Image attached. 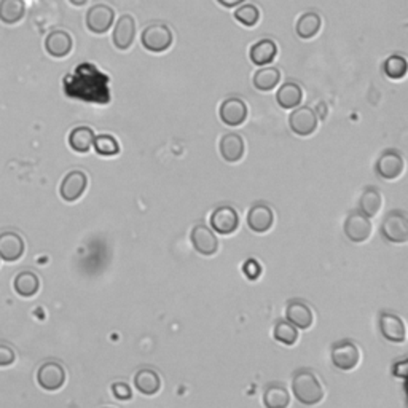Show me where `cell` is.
Segmentation results:
<instances>
[{
    "mask_svg": "<svg viewBox=\"0 0 408 408\" xmlns=\"http://www.w3.org/2000/svg\"><path fill=\"white\" fill-rule=\"evenodd\" d=\"M109 81L107 75L100 72L96 66L91 62H83L72 74L66 75L62 85H64V91L69 98L93 104H109Z\"/></svg>",
    "mask_w": 408,
    "mask_h": 408,
    "instance_id": "6da1fadb",
    "label": "cell"
},
{
    "mask_svg": "<svg viewBox=\"0 0 408 408\" xmlns=\"http://www.w3.org/2000/svg\"><path fill=\"white\" fill-rule=\"evenodd\" d=\"M293 397L303 405H317L324 399V386L311 370L300 368L292 376Z\"/></svg>",
    "mask_w": 408,
    "mask_h": 408,
    "instance_id": "7a4b0ae2",
    "label": "cell"
},
{
    "mask_svg": "<svg viewBox=\"0 0 408 408\" xmlns=\"http://www.w3.org/2000/svg\"><path fill=\"white\" fill-rule=\"evenodd\" d=\"M174 35L173 30L169 29V26L161 23L150 24L141 35V43L142 47L150 53H165L169 48L173 47Z\"/></svg>",
    "mask_w": 408,
    "mask_h": 408,
    "instance_id": "3957f363",
    "label": "cell"
},
{
    "mask_svg": "<svg viewBox=\"0 0 408 408\" xmlns=\"http://www.w3.org/2000/svg\"><path fill=\"white\" fill-rule=\"evenodd\" d=\"M381 236L394 244H404L408 241V216L405 211L387 212L381 223Z\"/></svg>",
    "mask_w": 408,
    "mask_h": 408,
    "instance_id": "277c9868",
    "label": "cell"
},
{
    "mask_svg": "<svg viewBox=\"0 0 408 408\" xmlns=\"http://www.w3.org/2000/svg\"><path fill=\"white\" fill-rule=\"evenodd\" d=\"M332 363L343 372H351L361 362V349L354 342L351 340H340L335 344H332L330 349Z\"/></svg>",
    "mask_w": 408,
    "mask_h": 408,
    "instance_id": "5b68a950",
    "label": "cell"
},
{
    "mask_svg": "<svg viewBox=\"0 0 408 408\" xmlns=\"http://www.w3.org/2000/svg\"><path fill=\"white\" fill-rule=\"evenodd\" d=\"M343 231L344 236H346L351 243H366L368 238L372 236L373 231L372 218L367 217L361 211H351L348 217L344 218Z\"/></svg>",
    "mask_w": 408,
    "mask_h": 408,
    "instance_id": "8992f818",
    "label": "cell"
},
{
    "mask_svg": "<svg viewBox=\"0 0 408 408\" xmlns=\"http://www.w3.org/2000/svg\"><path fill=\"white\" fill-rule=\"evenodd\" d=\"M115 23V11L109 5L98 4L88 10L86 13V28L93 34H105L109 33Z\"/></svg>",
    "mask_w": 408,
    "mask_h": 408,
    "instance_id": "52a82bcc",
    "label": "cell"
},
{
    "mask_svg": "<svg viewBox=\"0 0 408 408\" xmlns=\"http://www.w3.org/2000/svg\"><path fill=\"white\" fill-rule=\"evenodd\" d=\"M288 127L297 136L308 137L316 133L319 127V118L316 112L310 107H298L293 109V112L288 115Z\"/></svg>",
    "mask_w": 408,
    "mask_h": 408,
    "instance_id": "ba28073f",
    "label": "cell"
},
{
    "mask_svg": "<svg viewBox=\"0 0 408 408\" xmlns=\"http://www.w3.org/2000/svg\"><path fill=\"white\" fill-rule=\"evenodd\" d=\"M247 104L240 98H227L221 104V109H218V117H221L222 123L230 128L241 127L247 120Z\"/></svg>",
    "mask_w": 408,
    "mask_h": 408,
    "instance_id": "9c48e42d",
    "label": "cell"
},
{
    "mask_svg": "<svg viewBox=\"0 0 408 408\" xmlns=\"http://www.w3.org/2000/svg\"><path fill=\"white\" fill-rule=\"evenodd\" d=\"M192 246L199 255L212 257L217 254L218 250V240L214 231L206 227L204 223L194 225L190 233Z\"/></svg>",
    "mask_w": 408,
    "mask_h": 408,
    "instance_id": "30bf717a",
    "label": "cell"
},
{
    "mask_svg": "<svg viewBox=\"0 0 408 408\" xmlns=\"http://www.w3.org/2000/svg\"><path fill=\"white\" fill-rule=\"evenodd\" d=\"M376 174L385 180L399 179L405 169V161L397 150H386L376 161Z\"/></svg>",
    "mask_w": 408,
    "mask_h": 408,
    "instance_id": "8fae6325",
    "label": "cell"
},
{
    "mask_svg": "<svg viewBox=\"0 0 408 408\" xmlns=\"http://www.w3.org/2000/svg\"><path fill=\"white\" fill-rule=\"evenodd\" d=\"M66 370L58 362H45L37 372V383L45 391H58L66 383Z\"/></svg>",
    "mask_w": 408,
    "mask_h": 408,
    "instance_id": "7c38bea8",
    "label": "cell"
},
{
    "mask_svg": "<svg viewBox=\"0 0 408 408\" xmlns=\"http://www.w3.org/2000/svg\"><path fill=\"white\" fill-rule=\"evenodd\" d=\"M88 187V175L83 171H71L61 182L59 194L66 203H75L83 197Z\"/></svg>",
    "mask_w": 408,
    "mask_h": 408,
    "instance_id": "4fadbf2b",
    "label": "cell"
},
{
    "mask_svg": "<svg viewBox=\"0 0 408 408\" xmlns=\"http://www.w3.org/2000/svg\"><path fill=\"white\" fill-rule=\"evenodd\" d=\"M136 21L131 15H123L117 21L114 33H112V43L120 52H128L133 47L136 39Z\"/></svg>",
    "mask_w": 408,
    "mask_h": 408,
    "instance_id": "5bb4252c",
    "label": "cell"
},
{
    "mask_svg": "<svg viewBox=\"0 0 408 408\" xmlns=\"http://www.w3.org/2000/svg\"><path fill=\"white\" fill-rule=\"evenodd\" d=\"M211 227L218 235H233L240 227V216L231 206H221L211 216Z\"/></svg>",
    "mask_w": 408,
    "mask_h": 408,
    "instance_id": "9a60e30c",
    "label": "cell"
},
{
    "mask_svg": "<svg viewBox=\"0 0 408 408\" xmlns=\"http://www.w3.org/2000/svg\"><path fill=\"white\" fill-rule=\"evenodd\" d=\"M380 332L381 335L391 343H404L407 340V329L404 319L394 315V313H381Z\"/></svg>",
    "mask_w": 408,
    "mask_h": 408,
    "instance_id": "2e32d148",
    "label": "cell"
},
{
    "mask_svg": "<svg viewBox=\"0 0 408 408\" xmlns=\"http://www.w3.org/2000/svg\"><path fill=\"white\" fill-rule=\"evenodd\" d=\"M274 223V212L268 204L257 203L247 212V225L254 233H267Z\"/></svg>",
    "mask_w": 408,
    "mask_h": 408,
    "instance_id": "e0dca14e",
    "label": "cell"
},
{
    "mask_svg": "<svg viewBox=\"0 0 408 408\" xmlns=\"http://www.w3.org/2000/svg\"><path fill=\"white\" fill-rule=\"evenodd\" d=\"M286 319L300 330H308L315 322V315L305 301L292 300L287 303Z\"/></svg>",
    "mask_w": 408,
    "mask_h": 408,
    "instance_id": "ac0fdd59",
    "label": "cell"
},
{
    "mask_svg": "<svg viewBox=\"0 0 408 408\" xmlns=\"http://www.w3.org/2000/svg\"><path fill=\"white\" fill-rule=\"evenodd\" d=\"M24 254L23 238L15 231H5L0 235V259L5 262L20 260Z\"/></svg>",
    "mask_w": 408,
    "mask_h": 408,
    "instance_id": "d6986e66",
    "label": "cell"
},
{
    "mask_svg": "<svg viewBox=\"0 0 408 408\" xmlns=\"http://www.w3.org/2000/svg\"><path fill=\"white\" fill-rule=\"evenodd\" d=\"M72 35L66 30H53L45 39V49L53 58H66L72 52Z\"/></svg>",
    "mask_w": 408,
    "mask_h": 408,
    "instance_id": "ffe728a7",
    "label": "cell"
},
{
    "mask_svg": "<svg viewBox=\"0 0 408 408\" xmlns=\"http://www.w3.org/2000/svg\"><path fill=\"white\" fill-rule=\"evenodd\" d=\"M221 155L227 163H238L243 160L244 153H246V144L240 134L228 133L222 136L221 139Z\"/></svg>",
    "mask_w": 408,
    "mask_h": 408,
    "instance_id": "44dd1931",
    "label": "cell"
},
{
    "mask_svg": "<svg viewBox=\"0 0 408 408\" xmlns=\"http://www.w3.org/2000/svg\"><path fill=\"white\" fill-rule=\"evenodd\" d=\"M276 56H278V45L272 39H263L254 43L249 49V58L252 64L263 67L272 64Z\"/></svg>",
    "mask_w": 408,
    "mask_h": 408,
    "instance_id": "7402d4cb",
    "label": "cell"
},
{
    "mask_svg": "<svg viewBox=\"0 0 408 408\" xmlns=\"http://www.w3.org/2000/svg\"><path fill=\"white\" fill-rule=\"evenodd\" d=\"M276 100L282 109L293 110L303 103V90L295 81H287V83L281 85V88L276 93Z\"/></svg>",
    "mask_w": 408,
    "mask_h": 408,
    "instance_id": "603a6c76",
    "label": "cell"
},
{
    "mask_svg": "<svg viewBox=\"0 0 408 408\" xmlns=\"http://www.w3.org/2000/svg\"><path fill=\"white\" fill-rule=\"evenodd\" d=\"M322 28V18L319 16L315 11H308V13H303L297 21V26H295V33L303 40H311L321 33Z\"/></svg>",
    "mask_w": 408,
    "mask_h": 408,
    "instance_id": "cb8c5ba5",
    "label": "cell"
},
{
    "mask_svg": "<svg viewBox=\"0 0 408 408\" xmlns=\"http://www.w3.org/2000/svg\"><path fill=\"white\" fill-rule=\"evenodd\" d=\"M134 386L144 395H156L161 389V378L155 370L142 368L134 376Z\"/></svg>",
    "mask_w": 408,
    "mask_h": 408,
    "instance_id": "d4e9b609",
    "label": "cell"
},
{
    "mask_svg": "<svg viewBox=\"0 0 408 408\" xmlns=\"http://www.w3.org/2000/svg\"><path fill=\"white\" fill-rule=\"evenodd\" d=\"M383 206V197L380 188L368 185L363 188V192L359 198V211L363 212L367 217H375L378 214Z\"/></svg>",
    "mask_w": 408,
    "mask_h": 408,
    "instance_id": "484cf974",
    "label": "cell"
},
{
    "mask_svg": "<svg viewBox=\"0 0 408 408\" xmlns=\"http://www.w3.org/2000/svg\"><path fill=\"white\" fill-rule=\"evenodd\" d=\"M279 81H281L279 69L272 67V66H267V67L263 66L260 71L255 72L252 78L255 90H259L262 93H268L274 90V88L279 85Z\"/></svg>",
    "mask_w": 408,
    "mask_h": 408,
    "instance_id": "4316f807",
    "label": "cell"
},
{
    "mask_svg": "<svg viewBox=\"0 0 408 408\" xmlns=\"http://www.w3.org/2000/svg\"><path fill=\"white\" fill-rule=\"evenodd\" d=\"M24 13H26V5L23 0H0V21L8 26L20 23Z\"/></svg>",
    "mask_w": 408,
    "mask_h": 408,
    "instance_id": "83f0119b",
    "label": "cell"
},
{
    "mask_svg": "<svg viewBox=\"0 0 408 408\" xmlns=\"http://www.w3.org/2000/svg\"><path fill=\"white\" fill-rule=\"evenodd\" d=\"M94 131L88 127L74 128L69 134V146L77 153H88L93 147Z\"/></svg>",
    "mask_w": 408,
    "mask_h": 408,
    "instance_id": "f1b7e54d",
    "label": "cell"
},
{
    "mask_svg": "<svg viewBox=\"0 0 408 408\" xmlns=\"http://www.w3.org/2000/svg\"><path fill=\"white\" fill-rule=\"evenodd\" d=\"M13 287L15 292L21 295V297H34V295H37L40 291V279L39 276L33 272H21L20 274H16Z\"/></svg>",
    "mask_w": 408,
    "mask_h": 408,
    "instance_id": "f546056e",
    "label": "cell"
},
{
    "mask_svg": "<svg viewBox=\"0 0 408 408\" xmlns=\"http://www.w3.org/2000/svg\"><path fill=\"white\" fill-rule=\"evenodd\" d=\"M291 404V395H288L287 389L278 385V383H272L263 391V405L268 408H286Z\"/></svg>",
    "mask_w": 408,
    "mask_h": 408,
    "instance_id": "4dcf8cb0",
    "label": "cell"
},
{
    "mask_svg": "<svg viewBox=\"0 0 408 408\" xmlns=\"http://www.w3.org/2000/svg\"><path fill=\"white\" fill-rule=\"evenodd\" d=\"M273 337L278 343L286 344V346H293L298 340V329L295 327L293 324H291L284 319V321H278L274 325Z\"/></svg>",
    "mask_w": 408,
    "mask_h": 408,
    "instance_id": "1f68e13d",
    "label": "cell"
},
{
    "mask_svg": "<svg viewBox=\"0 0 408 408\" xmlns=\"http://www.w3.org/2000/svg\"><path fill=\"white\" fill-rule=\"evenodd\" d=\"M383 71H385L386 77L391 80H402L407 75L408 71V64L407 59L404 56L400 54H394L389 56V58L385 61V66H383Z\"/></svg>",
    "mask_w": 408,
    "mask_h": 408,
    "instance_id": "d6a6232c",
    "label": "cell"
},
{
    "mask_svg": "<svg viewBox=\"0 0 408 408\" xmlns=\"http://www.w3.org/2000/svg\"><path fill=\"white\" fill-rule=\"evenodd\" d=\"M93 147L100 156H117L120 153V144L110 134H100L94 137Z\"/></svg>",
    "mask_w": 408,
    "mask_h": 408,
    "instance_id": "836d02e7",
    "label": "cell"
},
{
    "mask_svg": "<svg viewBox=\"0 0 408 408\" xmlns=\"http://www.w3.org/2000/svg\"><path fill=\"white\" fill-rule=\"evenodd\" d=\"M235 20L246 28H254L260 21V10L254 4H241L235 11Z\"/></svg>",
    "mask_w": 408,
    "mask_h": 408,
    "instance_id": "e575fe53",
    "label": "cell"
},
{
    "mask_svg": "<svg viewBox=\"0 0 408 408\" xmlns=\"http://www.w3.org/2000/svg\"><path fill=\"white\" fill-rule=\"evenodd\" d=\"M243 273L249 281H257V279L260 278V274H262V265L257 260L249 259L243 265Z\"/></svg>",
    "mask_w": 408,
    "mask_h": 408,
    "instance_id": "d590c367",
    "label": "cell"
},
{
    "mask_svg": "<svg viewBox=\"0 0 408 408\" xmlns=\"http://www.w3.org/2000/svg\"><path fill=\"white\" fill-rule=\"evenodd\" d=\"M112 394H114L115 397L120 399V400H129L131 397H133L131 387L123 381H118V383H114V385H112Z\"/></svg>",
    "mask_w": 408,
    "mask_h": 408,
    "instance_id": "8d00e7d4",
    "label": "cell"
},
{
    "mask_svg": "<svg viewBox=\"0 0 408 408\" xmlns=\"http://www.w3.org/2000/svg\"><path fill=\"white\" fill-rule=\"evenodd\" d=\"M15 351L7 344H0V367H8L15 362Z\"/></svg>",
    "mask_w": 408,
    "mask_h": 408,
    "instance_id": "74e56055",
    "label": "cell"
},
{
    "mask_svg": "<svg viewBox=\"0 0 408 408\" xmlns=\"http://www.w3.org/2000/svg\"><path fill=\"white\" fill-rule=\"evenodd\" d=\"M395 376H399V378H407V373H408V362L407 361H402L397 362L394 366V372Z\"/></svg>",
    "mask_w": 408,
    "mask_h": 408,
    "instance_id": "f35d334b",
    "label": "cell"
},
{
    "mask_svg": "<svg viewBox=\"0 0 408 408\" xmlns=\"http://www.w3.org/2000/svg\"><path fill=\"white\" fill-rule=\"evenodd\" d=\"M217 2L225 8H235V7H240L241 4H244V0H217Z\"/></svg>",
    "mask_w": 408,
    "mask_h": 408,
    "instance_id": "ab89813d",
    "label": "cell"
},
{
    "mask_svg": "<svg viewBox=\"0 0 408 408\" xmlns=\"http://www.w3.org/2000/svg\"><path fill=\"white\" fill-rule=\"evenodd\" d=\"M75 7H83V5L88 2V0H69Z\"/></svg>",
    "mask_w": 408,
    "mask_h": 408,
    "instance_id": "60d3db41",
    "label": "cell"
}]
</instances>
